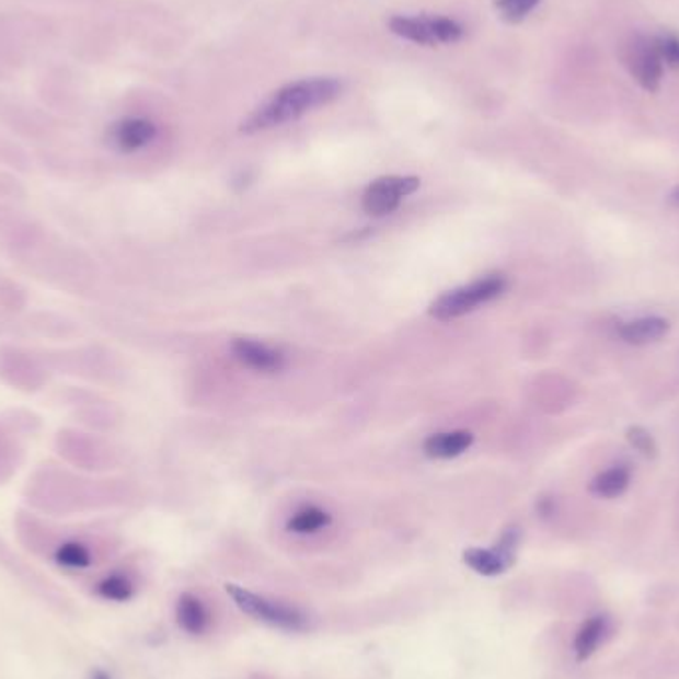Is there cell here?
Listing matches in <instances>:
<instances>
[{"label":"cell","mask_w":679,"mask_h":679,"mask_svg":"<svg viewBox=\"0 0 679 679\" xmlns=\"http://www.w3.org/2000/svg\"><path fill=\"white\" fill-rule=\"evenodd\" d=\"M9 253L22 271L70 295H85L96 280V268L85 251L56 241L44 227L14 244Z\"/></svg>","instance_id":"cell-1"},{"label":"cell","mask_w":679,"mask_h":679,"mask_svg":"<svg viewBox=\"0 0 679 679\" xmlns=\"http://www.w3.org/2000/svg\"><path fill=\"white\" fill-rule=\"evenodd\" d=\"M346 82L336 76H312L278 88L241 122V131L255 136L287 126L319 107L329 106L344 94Z\"/></svg>","instance_id":"cell-2"},{"label":"cell","mask_w":679,"mask_h":679,"mask_svg":"<svg viewBox=\"0 0 679 679\" xmlns=\"http://www.w3.org/2000/svg\"><path fill=\"white\" fill-rule=\"evenodd\" d=\"M24 497L36 509L70 515L106 503L110 499V483L85 479L58 465H43L28 479Z\"/></svg>","instance_id":"cell-3"},{"label":"cell","mask_w":679,"mask_h":679,"mask_svg":"<svg viewBox=\"0 0 679 679\" xmlns=\"http://www.w3.org/2000/svg\"><path fill=\"white\" fill-rule=\"evenodd\" d=\"M507 288H509V283L505 275L481 276L469 285L447 290L441 297L436 298L429 307V314L439 322H451V320L468 317L477 308L485 307L488 302L503 297Z\"/></svg>","instance_id":"cell-4"},{"label":"cell","mask_w":679,"mask_h":679,"mask_svg":"<svg viewBox=\"0 0 679 679\" xmlns=\"http://www.w3.org/2000/svg\"><path fill=\"white\" fill-rule=\"evenodd\" d=\"M54 449L66 465L78 471H106L114 465L112 447L82 427L60 429L54 439Z\"/></svg>","instance_id":"cell-5"},{"label":"cell","mask_w":679,"mask_h":679,"mask_svg":"<svg viewBox=\"0 0 679 679\" xmlns=\"http://www.w3.org/2000/svg\"><path fill=\"white\" fill-rule=\"evenodd\" d=\"M53 368L43 354L21 346H0V383L19 392L34 393L43 390L50 380Z\"/></svg>","instance_id":"cell-6"},{"label":"cell","mask_w":679,"mask_h":679,"mask_svg":"<svg viewBox=\"0 0 679 679\" xmlns=\"http://www.w3.org/2000/svg\"><path fill=\"white\" fill-rule=\"evenodd\" d=\"M225 590H227V595L233 598L234 606L243 614L251 615L256 622H263L266 626L278 628V630H287V632L307 630V614L300 612L295 606L271 600L266 596L255 595V592L246 590L243 586H237V584H227Z\"/></svg>","instance_id":"cell-7"},{"label":"cell","mask_w":679,"mask_h":679,"mask_svg":"<svg viewBox=\"0 0 679 679\" xmlns=\"http://www.w3.org/2000/svg\"><path fill=\"white\" fill-rule=\"evenodd\" d=\"M388 26L395 36L427 48L456 44L465 36L463 24L449 16H436V14H414V16L398 14L388 21Z\"/></svg>","instance_id":"cell-8"},{"label":"cell","mask_w":679,"mask_h":679,"mask_svg":"<svg viewBox=\"0 0 679 679\" xmlns=\"http://www.w3.org/2000/svg\"><path fill=\"white\" fill-rule=\"evenodd\" d=\"M54 372L88 382H107L114 373L112 354L100 346H76L44 354Z\"/></svg>","instance_id":"cell-9"},{"label":"cell","mask_w":679,"mask_h":679,"mask_svg":"<svg viewBox=\"0 0 679 679\" xmlns=\"http://www.w3.org/2000/svg\"><path fill=\"white\" fill-rule=\"evenodd\" d=\"M618 56L628 74L636 80L642 90H646L649 94L658 92L664 78V62L659 58L654 36L630 34L626 41L620 44Z\"/></svg>","instance_id":"cell-10"},{"label":"cell","mask_w":679,"mask_h":679,"mask_svg":"<svg viewBox=\"0 0 679 679\" xmlns=\"http://www.w3.org/2000/svg\"><path fill=\"white\" fill-rule=\"evenodd\" d=\"M422 181L414 175H385L372 181L361 195L364 211L372 217L392 215L404 199L419 189Z\"/></svg>","instance_id":"cell-11"},{"label":"cell","mask_w":679,"mask_h":679,"mask_svg":"<svg viewBox=\"0 0 679 679\" xmlns=\"http://www.w3.org/2000/svg\"><path fill=\"white\" fill-rule=\"evenodd\" d=\"M520 544L519 527H509L500 534L497 544L491 549H468L463 552V563L468 564L473 573L481 576H499L509 571L517 561V549Z\"/></svg>","instance_id":"cell-12"},{"label":"cell","mask_w":679,"mask_h":679,"mask_svg":"<svg viewBox=\"0 0 679 679\" xmlns=\"http://www.w3.org/2000/svg\"><path fill=\"white\" fill-rule=\"evenodd\" d=\"M158 138V126L148 117H124L107 129L110 148L119 153H136Z\"/></svg>","instance_id":"cell-13"},{"label":"cell","mask_w":679,"mask_h":679,"mask_svg":"<svg viewBox=\"0 0 679 679\" xmlns=\"http://www.w3.org/2000/svg\"><path fill=\"white\" fill-rule=\"evenodd\" d=\"M62 402L70 407V412L82 429H92V431L107 429L114 424V414L107 402L85 390H76V388L68 390L62 395Z\"/></svg>","instance_id":"cell-14"},{"label":"cell","mask_w":679,"mask_h":679,"mask_svg":"<svg viewBox=\"0 0 679 679\" xmlns=\"http://www.w3.org/2000/svg\"><path fill=\"white\" fill-rule=\"evenodd\" d=\"M231 352L244 368L258 373H278L287 368V356L283 352L263 342H256V340H233Z\"/></svg>","instance_id":"cell-15"},{"label":"cell","mask_w":679,"mask_h":679,"mask_svg":"<svg viewBox=\"0 0 679 679\" xmlns=\"http://www.w3.org/2000/svg\"><path fill=\"white\" fill-rule=\"evenodd\" d=\"M16 326H21L22 334L36 338L70 340L80 334L78 322L58 312H33Z\"/></svg>","instance_id":"cell-16"},{"label":"cell","mask_w":679,"mask_h":679,"mask_svg":"<svg viewBox=\"0 0 679 679\" xmlns=\"http://www.w3.org/2000/svg\"><path fill=\"white\" fill-rule=\"evenodd\" d=\"M669 322L661 317H642L628 320L618 326V336L632 346H647L668 336Z\"/></svg>","instance_id":"cell-17"},{"label":"cell","mask_w":679,"mask_h":679,"mask_svg":"<svg viewBox=\"0 0 679 679\" xmlns=\"http://www.w3.org/2000/svg\"><path fill=\"white\" fill-rule=\"evenodd\" d=\"M475 437L465 429H453V431H439L434 436L427 437L424 444L425 456L431 459H456L463 456L471 449Z\"/></svg>","instance_id":"cell-18"},{"label":"cell","mask_w":679,"mask_h":679,"mask_svg":"<svg viewBox=\"0 0 679 679\" xmlns=\"http://www.w3.org/2000/svg\"><path fill=\"white\" fill-rule=\"evenodd\" d=\"M28 307V295L24 287L11 278L0 276V332L14 329L16 319Z\"/></svg>","instance_id":"cell-19"},{"label":"cell","mask_w":679,"mask_h":679,"mask_svg":"<svg viewBox=\"0 0 679 679\" xmlns=\"http://www.w3.org/2000/svg\"><path fill=\"white\" fill-rule=\"evenodd\" d=\"M610 632V620L608 615H592L586 620L578 634L574 637V656L578 661L590 658L598 646L605 642V637Z\"/></svg>","instance_id":"cell-20"},{"label":"cell","mask_w":679,"mask_h":679,"mask_svg":"<svg viewBox=\"0 0 679 679\" xmlns=\"http://www.w3.org/2000/svg\"><path fill=\"white\" fill-rule=\"evenodd\" d=\"M175 615H177V624H180L181 630H185L192 636H202L205 634V630L209 628L207 608L197 596L189 595V592L180 596Z\"/></svg>","instance_id":"cell-21"},{"label":"cell","mask_w":679,"mask_h":679,"mask_svg":"<svg viewBox=\"0 0 679 679\" xmlns=\"http://www.w3.org/2000/svg\"><path fill=\"white\" fill-rule=\"evenodd\" d=\"M24 451L19 437L9 425L0 422V485L9 483L21 468Z\"/></svg>","instance_id":"cell-22"},{"label":"cell","mask_w":679,"mask_h":679,"mask_svg":"<svg viewBox=\"0 0 679 679\" xmlns=\"http://www.w3.org/2000/svg\"><path fill=\"white\" fill-rule=\"evenodd\" d=\"M54 563L66 571H85L94 563V556L90 546L84 541L78 539H68L54 544L53 551Z\"/></svg>","instance_id":"cell-23"},{"label":"cell","mask_w":679,"mask_h":679,"mask_svg":"<svg viewBox=\"0 0 679 679\" xmlns=\"http://www.w3.org/2000/svg\"><path fill=\"white\" fill-rule=\"evenodd\" d=\"M630 469L624 465H614V468L606 469L602 473H598L590 481V493L600 499H615L620 495H624V491L630 487Z\"/></svg>","instance_id":"cell-24"},{"label":"cell","mask_w":679,"mask_h":679,"mask_svg":"<svg viewBox=\"0 0 679 679\" xmlns=\"http://www.w3.org/2000/svg\"><path fill=\"white\" fill-rule=\"evenodd\" d=\"M36 227L38 223L31 217H24L9 205H0V241L7 249L19 243Z\"/></svg>","instance_id":"cell-25"},{"label":"cell","mask_w":679,"mask_h":679,"mask_svg":"<svg viewBox=\"0 0 679 679\" xmlns=\"http://www.w3.org/2000/svg\"><path fill=\"white\" fill-rule=\"evenodd\" d=\"M330 522H332V515L329 510L310 505V507L298 509L290 517L287 529L290 532H297V534H312V532H319L330 527Z\"/></svg>","instance_id":"cell-26"},{"label":"cell","mask_w":679,"mask_h":679,"mask_svg":"<svg viewBox=\"0 0 679 679\" xmlns=\"http://www.w3.org/2000/svg\"><path fill=\"white\" fill-rule=\"evenodd\" d=\"M134 583L126 574L114 573L97 584V596L107 602H128L134 598Z\"/></svg>","instance_id":"cell-27"},{"label":"cell","mask_w":679,"mask_h":679,"mask_svg":"<svg viewBox=\"0 0 679 679\" xmlns=\"http://www.w3.org/2000/svg\"><path fill=\"white\" fill-rule=\"evenodd\" d=\"M541 0H495V9L500 19L509 24H519L531 14Z\"/></svg>","instance_id":"cell-28"},{"label":"cell","mask_w":679,"mask_h":679,"mask_svg":"<svg viewBox=\"0 0 679 679\" xmlns=\"http://www.w3.org/2000/svg\"><path fill=\"white\" fill-rule=\"evenodd\" d=\"M626 439L630 447H634L640 456L647 457V459H654L658 456V444L646 427H642V425L628 427Z\"/></svg>","instance_id":"cell-29"},{"label":"cell","mask_w":679,"mask_h":679,"mask_svg":"<svg viewBox=\"0 0 679 679\" xmlns=\"http://www.w3.org/2000/svg\"><path fill=\"white\" fill-rule=\"evenodd\" d=\"M654 43L658 48L659 58L664 66L671 70H679V36L674 33H661L654 36Z\"/></svg>","instance_id":"cell-30"},{"label":"cell","mask_w":679,"mask_h":679,"mask_svg":"<svg viewBox=\"0 0 679 679\" xmlns=\"http://www.w3.org/2000/svg\"><path fill=\"white\" fill-rule=\"evenodd\" d=\"M24 192L21 185L11 180H0V197L4 199H21Z\"/></svg>","instance_id":"cell-31"},{"label":"cell","mask_w":679,"mask_h":679,"mask_svg":"<svg viewBox=\"0 0 679 679\" xmlns=\"http://www.w3.org/2000/svg\"><path fill=\"white\" fill-rule=\"evenodd\" d=\"M92 679H112V676L104 671V669H96L94 674H92Z\"/></svg>","instance_id":"cell-32"},{"label":"cell","mask_w":679,"mask_h":679,"mask_svg":"<svg viewBox=\"0 0 679 679\" xmlns=\"http://www.w3.org/2000/svg\"><path fill=\"white\" fill-rule=\"evenodd\" d=\"M671 202L676 203L679 207V187H676V192L671 193Z\"/></svg>","instance_id":"cell-33"}]
</instances>
